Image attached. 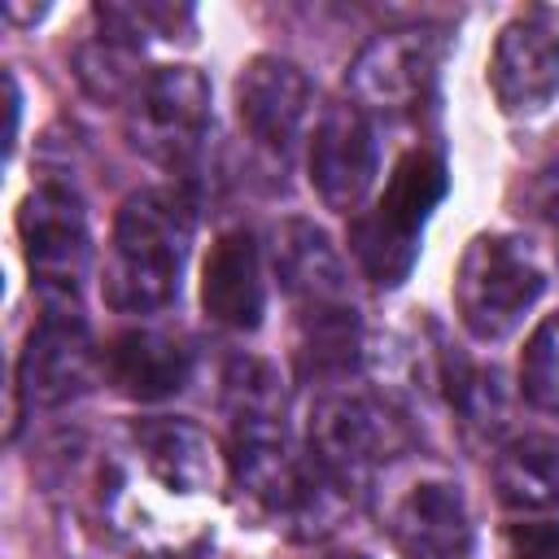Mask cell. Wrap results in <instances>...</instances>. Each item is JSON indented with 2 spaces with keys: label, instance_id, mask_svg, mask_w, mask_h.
<instances>
[{
  "label": "cell",
  "instance_id": "8992f818",
  "mask_svg": "<svg viewBox=\"0 0 559 559\" xmlns=\"http://www.w3.org/2000/svg\"><path fill=\"white\" fill-rule=\"evenodd\" d=\"M17 236L26 249L31 284L44 310H79V280L87 271L83 201L66 183H39L17 205Z\"/></svg>",
  "mask_w": 559,
  "mask_h": 559
},
{
  "label": "cell",
  "instance_id": "e0dca14e",
  "mask_svg": "<svg viewBox=\"0 0 559 559\" xmlns=\"http://www.w3.org/2000/svg\"><path fill=\"white\" fill-rule=\"evenodd\" d=\"M96 17L105 22V31L96 39L79 44L74 74H79V83L92 100H109V105L114 100H135L140 83L148 79V74H140V39L109 4H100Z\"/></svg>",
  "mask_w": 559,
  "mask_h": 559
},
{
  "label": "cell",
  "instance_id": "7a4b0ae2",
  "mask_svg": "<svg viewBox=\"0 0 559 559\" xmlns=\"http://www.w3.org/2000/svg\"><path fill=\"white\" fill-rule=\"evenodd\" d=\"M192 245V210L179 192L140 188L114 218L105 301L122 314H153L175 301Z\"/></svg>",
  "mask_w": 559,
  "mask_h": 559
},
{
  "label": "cell",
  "instance_id": "8fae6325",
  "mask_svg": "<svg viewBox=\"0 0 559 559\" xmlns=\"http://www.w3.org/2000/svg\"><path fill=\"white\" fill-rule=\"evenodd\" d=\"M376 131L354 100H336L319 114L310 135V188L336 214L358 210L376 179Z\"/></svg>",
  "mask_w": 559,
  "mask_h": 559
},
{
  "label": "cell",
  "instance_id": "30bf717a",
  "mask_svg": "<svg viewBox=\"0 0 559 559\" xmlns=\"http://www.w3.org/2000/svg\"><path fill=\"white\" fill-rule=\"evenodd\" d=\"M314 87L301 66L284 57H253L236 79V118L240 131L271 157H288L310 118Z\"/></svg>",
  "mask_w": 559,
  "mask_h": 559
},
{
  "label": "cell",
  "instance_id": "7c38bea8",
  "mask_svg": "<svg viewBox=\"0 0 559 559\" xmlns=\"http://www.w3.org/2000/svg\"><path fill=\"white\" fill-rule=\"evenodd\" d=\"M489 87L502 114H542L559 96V31L537 13L507 22L489 57Z\"/></svg>",
  "mask_w": 559,
  "mask_h": 559
},
{
  "label": "cell",
  "instance_id": "9c48e42d",
  "mask_svg": "<svg viewBox=\"0 0 559 559\" xmlns=\"http://www.w3.org/2000/svg\"><path fill=\"white\" fill-rule=\"evenodd\" d=\"M100 354L79 310H44L17 358V397L31 411H52L87 393Z\"/></svg>",
  "mask_w": 559,
  "mask_h": 559
},
{
  "label": "cell",
  "instance_id": "ba28073f",
  "mask_svg": "<svg viewBox=\"0 0 559 559\" xmlns=\"http://www.w3.org/2000/svg\"><path fill=\"white\" fill-rule=\"evenodd\" d=\"M445 52L441 26H397L362 44L349 66V92L362 114H411L428 100Z\"/></svg>",
  "mask_w": 559,
  "mask_h": 559
},
{
  "label": "cell",
  "instance_id": "6da1fadb",
  "mask_svg": "<svg viewBox=\"0 0 559 559\" xmlns=\"http://www.w3.org/2000/svg\"><path fill=\"white\" fill-rule=\"evenodd\" d=\"M271 266L297 314V362L306 376H341L358 358V310L349 271L310 218H288L271 236Z\"/></svg>",
  "mask_w": 559,
  "mask_h": 559
},
{
  "label": "cell",
  "instance_id": "7402d4cb",
  "mask_svg": "<svg viewBox=\"0 0 559 559\" xmlns=\"http://www.w3.org/2000/svg\"><path fill=\"white\" fill-rule=\"evenodd\" d=\"M524 205L537 223H546L559 236V157H550L546 166L533 170V179L524 183Z\"/></svg>",
  "mask_w": 559,
  "mask_h": 559
},
{
  "label": "cell",
  "instance_id": "3957f363",
  "mask_svg": "<svg viewBox=\"0 0 559 559\" xmlns=\"http://www.w3.org/2000/svg\"><path fill=\"white\" fill-rule=\"evenodd\" d=\"M445 188H450L445 162L428 148H411L393 166L376 205L367 214H358L349 227V249H354V258L371 284L397 288L411 275V266L419 258L424 223L441 205Z\"/></svg>",
  "mask_w": 559,
  "mask_h": 559
},
{
  "label": "cell",
  "instance_id": "603a6c76",
  "mask_svg": "<svg viewBox=\"0 0 559 559\" xmlns=\"http://www.w3.org/2000/svg\"><path fill=\"white\" fill-rule=\"evenodd\" d=\"M328 559H371V555H362V550H341V555H328Z\"/></svg>",
  "mask_w": 559,
  "mask_h": 559
},
{
  "label": "cell",
  "instance_id": "ffe728a7",
  "mask_svg": "<svg viewBox=\"0 0 559 559\" xmlns=\"http://www.w3.org/2000/svg\"><path fill=\"white\" fill-rule=\"evenodd\" d=\"M520 389L537 411H559V314L528 336L520 358Z\"/></svg>",
  "mask_w": 559,
  "mask_h": 559
},
{
  "label": "cell",
  "instance_id": "5bb4252c",
  "mask_svg": "<svg viewBox=\"0 0 559 559\" xmlns=\"http://www.w3.org/2000/svg\"><path fill=\"white\" fill-rule=\"evenodd\" d=\"M201 306L218 328L253 332L266 314V280L258 240L249 227H227L214 236L201 266Z\"/></svg>",
  "mask_w": 559,
  "mask_h": 559
},
{
  "label": "cell",
  "instance_id": "d6986e66",
  "mask_svg": "<svg viewBox=\"0 0 559 559\" xmlns=\"http://www.w3.org/2000/svg\"><path fill=\"white\" fill-rule=\"evenodd\" d=\"M223 406L231 428L240 424H280L284 419V380L262 358H236L223 380Z\"/></svg>",
  "mask_w": 559,
  "mask_h": 559
},
{
  "label": "cell",
  "instance_id": "44dd1931",
  "mask_svg": "<svg viewBox=\"0 0 559 559\" xmlns=\"http://www.w3.org/2000/svg\"><path fill=\"white\" fill-rule=\"evenodd\" d=\"M498 559H559V520H520L498 537Z\"/></svg>",
  "mask_w": 559,
  "mask_h": 559
},
{
  "label": "cell",
  "instance_id": "4fadbf2b",
  "mask_svg": "<svg viewBox=\"0 0 559 559\" xmlns=\"http://www.w3.org/2000/svg\"><path fill=\"white\" fill-rule=\"evenodd\" d=\"M389 537L402 559H467L472 520L459 485L415 480L389 511Z\"/></svg>",
  "mask_w": 559,
  "mask_h": 559
},
{
  "label": "cell",
  "instance_id": "2e32d148",
  "mask_svg": "<svg viewBox=\"0 0 559 559\" xmlns=\"http://www.w3.org/2000/svg\"><path fill=\"white\" fill-rule=\"evenodd\" d=\"M100 371L105 380L135 402H162L170 393H179L192 376V349L157 328H131L118 332L105 349H100Z\"/></svg>",
  "mask_w": 559,
  "mask_h": 559
},
{
  "label": "cell",
  "instance_id": "9a60e30c",
  "mask_svg": "<svg viewBox=\"0 0 559 559\" xmlns=\"http://www.w3.org/2000/svg\"><path fill=\"white\" fill-rule=\"evenodd\" d=\"M131 450L148 480H157L166 493L179 498H201L218 485V454L214 441L192 424V419H135L131 424Z\"/></svg>",
  "mask_w": 559,
  "mask_h": 559
},
{
  "label": "cell",
  "instance_id": "52a82bcc",
  "mask_svg": "<svg viewBox=\"0 0 559 559\" xmlns=\"http://www.w3.org/2000/svg\"><path fill=\"white\" fill-rule=\"evenodd\" d=\"M210 127V83L192 66H157L140 83L131 114H127V135L131 144L153 157L157 166H188L201 153Z\"/></svg>",
  "mask_w": 559,
  "mask_h": 559
},
{
  "label": "cell",
  "instance_id": "277c9868",
  "mask_svg": "<svg viewBox=\"0 0 559 559\" xmlns=\"http://www.w3.org/2000/svg\"><path fill=\"white\" fill-rule=\"evenodd\" d=\"M546 293V266L528 240L507 231L476 236L454 271V310L476 341H502Z\"/></svg>",
  "mask_w": 559,
  "mask_h": 559
},
{
  "label": "cell",
  "instance_id": "5b68a950",
  "mask_svg": "<svg viewBox=\"0 0 559 559\" xmlns=\"http://www.w3.org/2000/svg\"><path fill=\"white\" fill-rule=\"evenodd\" d=\"M402 450V419L371 393H328L310 415V459L349 502L362 498L376 472Z\"/></svg>",
  "mask_w": 559,
  "mask_h": 559
},
{
  "label": "cell",
  "instance_id": "ac0fdd59",
  "mask_svg": "<svg viewBox=\"0 0 559 559\" xmlns=\"http://www.w3.org/2000/svg\"><path fill=\"white\" fill-rule=\"evenodd\" d=\"M493 489L515 511L559 507V437L524 432L493 454Z\"/></svg>",
  "mask_w": 559,
  "mask_h": 559
}]
</instances>
